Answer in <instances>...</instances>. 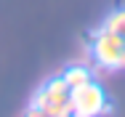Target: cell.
<instances>
[{"label":"cell","mask_w":125,"mask_h":117,"mask_svg":"<svg viewBox=\"0 0 125 117\" xmlns=\"http://www.w3.org/2000/svg\"><path fill=\"white\" fill-rule=\"evenodd\" d=\"M91 56H93V64L101 72L125 69V45H123V40L112 29H106L104 24L91 37Z\"/></svg>","instance_id":"7a4b0ae2"},{"label":"cell","mask_w":125,"mask_h":117,"mask_svg":"<svg viewBox=\"0 0 125 117\" xmlns=\"http://www.w3.org/2000/svg\"><path fill=\"white\" fill-rule=\"evenodd\" d=\"M69 101H72V115L77 117H96V115H106L109 104H106V93L99 83H85L80 88L69 91Z\"/></svg>","instance_id":"3957f363"},{"label":"cell","mask_w":125,"mask_h":117,"mask_svg":"<svg viewBox=\"0 0 125 117\" xmlns=\"http://www.w3.org/2000/svg\"><path fill=\"white\" fill-rule=\"evenodd\" d=\"M104 27H106V29H112V32L123 40V45H125V8L112 11V13L104 19Z\"/></svg>","instance_id":"5b68a950"},{"label":"cell","mask_w":125,"mask_h":117,"mask_svg":"<svg viewBox=\"0 0 125 117\" xmlns=\"http://www.w3.org/2000/svg\"><path fill=\"white\" fill-rule=\"evenodd\" d=\"M61 77H64V83L69 85V91H72V88H80V85H85V83L93 80L91 69L83 67V64H72V67H67V69L61 72Z\"/></svg>","instance_id":"277c9868"},{"label":"cell","mask_w":125,"mask_h":117,"mask_svg":"<svg viewBox=\"0 0 125 117\" xmlns=\"http://www.w3.org/2000/svg\"><path fill=\"white\" fill-rule=\"evenodd\" d=\"M27 115H45V117H67L72 115V101H69V85L64 77H51L48 83L32 96Z\"/></svg>","instance_id":"6da1fadb"}]
</instances>
